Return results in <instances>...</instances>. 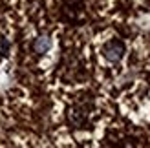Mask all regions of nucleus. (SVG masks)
<instances>
[{"label":"nucleus","mask_w":150,"mask_h":148,"mask_svg":"<svg viewBox=\"0 0 150 148\" xmlns=\"http://www.w3.org/2000/svg\"><path fill=\"white\" fill-rule=\"evenodd\" d=\"M51 49V37L50 35H40L37 37L35 42H33V51L37 55H44Z\"/></svg>","instance_id":"7ed1b4c3"},{"label":"nucleus","mask_w":150,"mask_h":148,"mask_svg":"<svg viewBox=\"0 0 150 148\" xmlns=\"http://www.w3.org/2000/svg\"><path fill=\"white\" fill-rule=\"evenodd\" d=\"M88 110L84 104H77V106H73L70 110V113H68V119H70V124L75 128H84V124L88 123Z\"/></svg>","instance_id":"f03ea898"},{"label":"nucleus","mask_w":150,"mask_h":148,"mask_svg":"<svg viewBox=\"0 0 150 148\" xmlns=\"http://www.w3.org/2000/svg\"><path fill=\"white\" fill-rule=\"evenodd\" d=\"M125 53H126V46H125V42L119 40V39H112L103 46V55L108 62H114V64L119 62L125 57Z\"/></svg>","instance_id":"f257e3e1"}]
</instances>
